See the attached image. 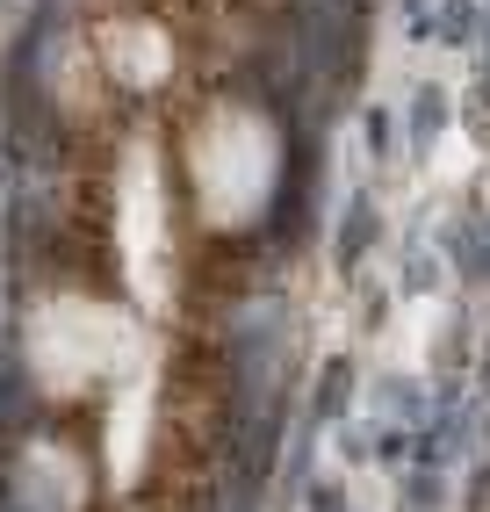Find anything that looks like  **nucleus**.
Listing matches in <instances>:
<instances>
[{"mask_svg": "<svg viewBox=\"0 0 490 512\" xmlns=\"http://www.w3.org/2000/svg\"><path fill=\"white\" fill-rule=\"evenodd\" d=\"M181 195H188V217L209 238H245L274 217V202L289 188V130L267 101H202V109L181 123Z\"/></svg>", "mask_w": 490, "mask_h": 512, "instance_id": "nucleus-1", "label": "nucleus"}, {"mask_svg": "<svg viewBox=\"0 0 490 512\" xmlns=\"http://www.w3.org/2000/svg\"><path fill=\"white\" fill-rule=\"evenodd\" d=\"M22 361L29 383L51 404H87L116 390L123 375L145 361V325L123 296L101 289H44L22 318Z\"/></svg>", "mask_w": 490, "mask_h": 512, "instance_id": "nucleus-2", "label": "nucleus"}, {"mask_svg": "<svg viewBox=\"0 0 490 512\" xmlns=\"http://www.w3.org/2000/svg\"><path fill=\"white\" fill-rule=\"evenodd\" d=\"M87 44H94L101 80L116 94H137V101L166 94L173 73H181V44H173V29L159 15H101L87 29Z\"/></svg>", "mask_w": 490, "mask_h": 512, "instance_id": "nucleus-3", "label": "nucleus"}, {"mask_svg": "<svg viewBox=\"0 0 490 512\" xmlns=\"http://www.w3.org/2000/svg\"><path fill=\"white\" fill-rule=\"evenodd\" d=\"M8 498L22 512H87L94 505V455L73 433H29L8 462Z\"/></svg>", "mask_w": 490, "mask_h": 512, "instance_id": "nucleus-4", "label": "nucleus"}, {"mask_svg": "<svg viewBox=\"0 0 490 512\" xmlns=\"http://www.w3.org/2000/svg\"><path fill=\"white\" fill-rule=\"evenodd\" d=\"M116 202H123V260H130V275L152 289L159 267H166V174H159V145L145 130L123 145Z\"/></svg>", "mask_w": 490, "mask_h": 512, "instance_id": "nucleus-5", "label": "nucleus"}, {"mask_svg": "<svg viewBox=\"0 0 490 512\" xmlns=\"http://www.w3.org/2000/svg\"><path fill=\"white\" fill-rule=\"evenodd\" d=\"M44 94H51L73 123H87V116L101 109L109 80H101V65H94L87 29H73V37H58V44H51V58H44Z\"/></svg>", "mask_w": 490, "mask_h": 512, "instance_id": "nucleus-6", "label": "nucleus"}, {"mask_svg": "<svg viewBox=\"0 0 490 512\" xmlns=\"http://www.w3.org/2000/svg\"><path fill=\"white\" fill-rule=\"evenodd\" d=\"M130 512H159V505H130Z\"/></svg>", "mask_w": 490, "mask_h": 512, "instance_id": "nucleus-7", "label": "nucleus"}]
</instances>
